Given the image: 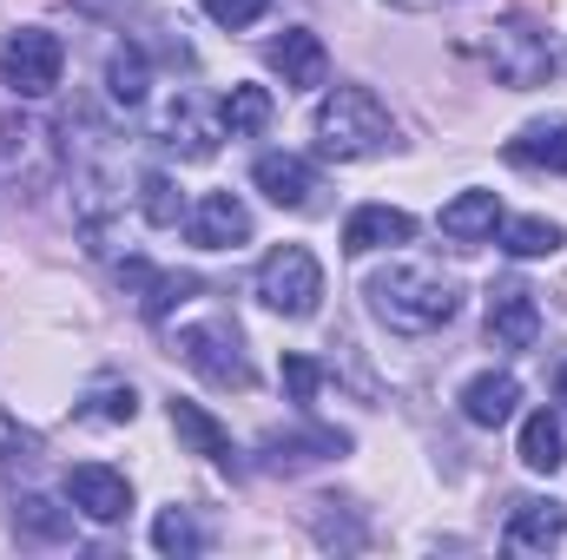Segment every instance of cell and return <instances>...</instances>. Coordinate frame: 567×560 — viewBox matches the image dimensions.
Here are the masks:
<instances>
[{"label": "cell", "mask_w": 567, "mask_h": 560, "mask_svg": "<svg viewBox=\"0 0 567 560\" xmlns=\"http://www.w3.org/2000/svg\"><path fill=\"white\" fill-rule=\"evenodd\" d=\"M363 297H370V310H377L396 336H429V330L455 323V310H462L455 283L442 278V271H423V265H390V271H377V278L363 283Z\"/></svg>", "instance_id": "6da1fadb"}, {"label": "cell", "mask_w": 567, "mask_h": 560, "mask_svg": "<svg viewBox=\"0 0 567 560\" xmlns=\"http://www.w3.org/2000/svg\"><path fill=\"white\" fill-rule=\"evenodd\" d=\"M317 139L330 158H377L383 145L396 139V120L383 113V100L370 86H337L317 106Z\"/></svg>", "instance_id": "7a4b0ae2"}, {"label": "cell", "mask_w": 567, "mask_h": 560, "mask_svg": "<svg viewBox=\"0 0 567 560\" xmlns=\"http://www.w3.org/2000/svg\"><path fill=\"white\" fill-rule=\"evenodd\" d=\"M482 53H488L495 80H502V86H515V93L548 86V80H555V66H561V46H555L535 20H502V27H488Z\"/></svg>", "instance_id": "3957f363"}, {"label": "cell", "mask_w": 567, "mask_h": 560, "mask_svg": "<svg viewBox=\"0 0 567 560\" xmlns=\"http://www.w3.org/2000/svg\"><path fill=\"white\" fill-rule=\"evenodd\" d=\"M66 73V46L47 33V27H20L7 46H0V86L13 100H47Z\"/></svg>", "instance_id": "277c9868"}, {"label": "cell", "mask_w": 567, "mask_h": 560, "mask_svg": "<svg viewBox=\"0 0 567 560\" xmlns=\"http://www.w3.org/2000/svg\"><path fill=\"white\" fill-rule=\"evenodd\" d=\"M172 350H178L205 383H218V390H251V363H245L231 323H185V330L172 336Z\"/></svg>", "instance_id": "5b68a950"}, {"label": "cell", "mask_w": 567, "mask_h": 560, "mask_svg": "<svg viewBox=\"0 0 567 560\" xmlns=\"http://www.w3.org/2000/svg\"><path fill=\"white\" fill-rule=\"evenodd\" d=\"M258 297L278 310V317H310L317 297H323V271L303 245H278L265 265H258Z\"/></svg>", "instance_id": "8992f818"}, {"label": "cell", "mask_w": 567, "mask_h": 560, "mask_svg": "<svg viewBox=\"0 0 567 560\" xmlns=\"http://www.w3.org/2000/svg\"><path fill=\"white\" fill-rule=\"evenodd\" d=\"M488 343L495 350H535L542 343V303L528 283H495L488 290Z\"/></svg>", "instance_id": "52a82bcc"}, {"label": "cell", "mask_w": 567, "mask_h": 560, "mask_svg": "<svg viewBox=\"0 0 567 560\" xmlns=\"http://www.w3.org/2000/svg\"><path fill=\"white\" fill-rule=\"evenodd\" d=\"M185 231L198 251H238V245H251V211L231 191H205L198 211H185Z\"/></svg>", "instance_id": "ba28073f"}, {"label": "cell", "mask_w": 567, "mask_h": 560, "mask_svg": "<svg viewBox=\"0 0 567 560\" xmlns=\"http://www.w3.org/2000/svg\"><path fill=\"white\" fill-rule=\"evenodd\" d=\"M66 501H73L80 515H93V521H120V515L133 508V481H126L120 468H106V462H80V468L66 475Z\"/></svg>", "instance_id": "9c48e42d"}, {"label": "cell", "mask_w": 567, "mask_h": 560, "mask_svg": "<svg viewBox=\"0 0 567 560\" xmlns=\"http://www.w3.org/2000/svg\"><path fill=\"white\" fill-rule=\"evenodd\" d=\"M410 231H416L410 211H396V205H363V211H350V225H343V251H350V258H370V251H383V245H410Z\"/></svg>", "instance_id": "30bf717a"}, {"label": "cell", "mask_w": 567, "mask_h": 560, "mask_svg": "<svg viewBox=\"0 0 567 560\" xmlns=\"http://www.w3.org/2000/svg\"><path fill=\"white\" fill-rule=\"evenodd\" d=\"M0 172L7 178L27 172V185H47L53 178V145H47V133L27 126V120H0Z\"/></svg>", "instance_id": "8fae6325"}, {"label": "cell", "mask_w": 567, "mask_h": 560, "mask_svg": "<svg viewBox=\"0 0 567 560\" xmlns=\"http://www.w3.org/2000/svg\"><path fill=\"white\" fill-rule=\"evenodd\" d=\"M251 178H258V191L284 205V211H303L310 205V191H317V172L297 158V152H265L258 165H251Z\"/></svg>", "instance_id": "7c38bea8"}, {"label": "cell", "mask_w": 567, "mask_h": 560, "mask_svg": "<svg viewBox=\"0 0 567 560\" xmlns=\"http://www.w3.org/2000/svg\"><path fill=\"white\" fill-rule=\"evenodd\" d=\"M271 66L284 73V86L310 93V86H323V73H330V53H323V40H317L310 27H290L284 40H271Z\"/></svg>", "instance_id": "4fadbf2b"}, {"label": "cell", "mask_w": 567, "mask_h": 560, "mask_svg": "<svg viewBox=\"0 0 567 560\" xmlns=\"http://www.w3.org/2000/svg\"><path fill=\"white\" fill-rule=\"evenodd\" d=\"M567 535V501H515V515H508V548L515 554H542V548H555Z\"/></svg>", "instance_id": "5bb4252c"}, {"label": "cell", "mask_w": 567, "mask_h": 560, "mask_svg": "<svg viewBox=\"0 0 567 560\" xmlns=\"http://www.w3.org/2000/svg\"><path fill=\"white\" fill-rule=\"evenodd\" d=\"M120 283L140 297L145 317H165L172 303H185V297L198 290V278H185V271H152L145 258H126V265H120Z\"/></svg>", "instance_id": "9a60e30c"}, {"label": "cell", "mask_w": 567, "mask_h": 560, "mask_svg": "<svg viewBox=\"0 0 567 560\" xmlns=\"http://www.w3.org/2000/svg\"><path fill=\"white\" fill-rule=\"evenodd\" d=\"M495 231H502V198H495V191H462V198L442 205V238L482 245V238H495Z\"/></svg>", "instance_id": "2e32d148"}, {"label": "cell", "mask_w": 567, "mask_h": 560, "mask_svg": "<svg viewBox=\"0 0 567 560\" xmlns=\"http://www.w3.org/2000/svg\"><path fill=\"white\" fill-rule=\"evenodd\" d=\"M515 403H522V383L508 370H488V376H475L462 390V416L475 422V428H502V422L515 416Z\"/></svg>", "instance_id": "e0dca14e"}, {"label": "cell", "mask_w": 567, "mask_h": 560, "mask_svg": "<svg viewBox=\"0 0 567 560\" xmlns=\"http://www.w3.org/2000/svg\"><path fill=\"white\" fill-rule=\"evenodd\" d=\"M515 165H535V172H567V120H535L508 139Z\"/></svg>", "instance_id": "ac0fdd59"}, {"label": "cell", "mask_w": 567, "mask_h": 560, "mask_svg": "<svg viewBox=\"0 0 567 560\" xmlns=\"http://www.w3.org/2000/svg\"><path fill=\"white\" fill-rule=\"evenodd\" d=\"M343 448H350V435L310 428V435H271V442H265V462H271V468H303V462H330V455H343Z\"/></svg>", "instance_id": "d6986e66"}, {"label": "cell", "mask_w": 567, "mask_h": 560, "mask_svg": "<svg viewBox=\"0 0 567 560\" xmlns=\"http://www.w3.org/2000/svg\"><path fill=\"white\" fill-rule=\"evenodd\" d=\"M522 462L535 468V475H555L567 462V442H561V416H548V409H535V416L522 422Z\"/></svg>", "instance_id": "ffe728a7"}, {"label": "cell", "mask_w": 567, "mask_h": 560, "mask_svg": "<svg viewBox=\"0 0 567 560\" xmlns=\"http://www.w3.org/2000/svg\"><path fill=\"white\" fill-rule=\"evenodd\" d=\"M218 126H225L231 139L265 133V126H271V93H265V86H231L225 106H218Z\"/></svg>", "instance_id": "44dd1931"}, {"label": "cell", "mask_w": 567, "mask_h": 560, "mask_svg": "<svg viewBox=\"0 0 567 560\" xmlns=\"http://www.w3.org/2000/svg\"><path fill=\"white\" fill-rule=\"evenodd\" d=\"M172 428H178V435H185V442H192V448H198L205 462H218V468H231V435H225L218 422L205 416L198 403H172Z\"/></svg>", "instance_id": "7402d4cb"}, {"label": "cell", "mask_w": 567, "mask_h": 560, "mask_svg": "<svg viewBox=\"0 0 567 560\" xmlns=\"http://www.w3.org/2000/svg\"><path fill=\"white\" fill-rule=\"evenodd\" d=\"M13 528H20L27 541H73V515L53 508L47 495H20V501H13Z\"/></svg>", "instance_id": "603a6c76"}, {"label": "cell", "mask_w": 567, "mask_h": 560, "mask_svg": "<svg viewBox=\"0 0 567 560\" xmlns=\"http://www.w3.org/2000/svg\"><path fill=\"white\" fill-rule=\"evenodd\" d=\"M567 245V231L555 218H515V225H502V251L508 258H555Z\"/></svg>", "instance_id": "cb8c5ba5"}, {"label": "cell", "mask_w": 567, "mask_h": 560, "mask_svg": "<svg viewBox=\"0 0 567 560\" xmlns=\"http://www.w3.org/2000/svg\"><path fill=\"white\" fill-rule=\"evenodd\" d=\"M140 211H145V225H158V231L185 225V198H178V185L165 172H145L140 178Z\"/></svg>", "instance_id": "d4e9b609"}, {"label": "cell", "mask_w": 567, "mask_h": 560, "mask_svg": "<svg viewBox=\"0 0 567 560\" xmlns=\"http://www.w3.org/2000/svg\"><path fill=\"white\" fill-rule=\"evenodd\" d=\"M106 93H113L120 106H140L145 100V53L140 46H113V60H106Z\"/></svg>", "instance_id": "484cf974"}, {"label": "cell", "mask_w": 567, "mask_h": 560, "mask_svg": "<svg viewBox=\"0 0 567 560\" xmlns=\"http://www.w3.org/2000/svg\"><path fill=\"white\" fill-rule=\"evenodd\" d=\"M152 548H158V554H198L205 535H198V521H192L185 508H165V515L152 521Z\"/></svg>", "instance_id": "4316f807"}, {"label": "cell", "mask_w": 567, "mask_h": 560, "mask_svg": "<svg viewBox=\"0 0 567 560\" xmlns=\"http://www.w3.org/2000/svg\"><path fill=\"white\" fill-rule=\"evenodd\" d=\"M317 383H323V363H310V356H284V390H290L297 409H310Z\"/></svg>", "instance_id": "83f0119b"}, {"label": "cell", "mask_w": 567, "mask_h": 560, "mask_svg": "<svg viewBox=\"0 0 567 560\" xmlns=\"http://www.w3.org/2000/svg\"><path fill=\"white\" fill-rule=\"evenodd\" d=\"M80 416H93V422H133V416H140V396H133V390H100Z\"/></svg>", "instance_id": "f1b7e54d"}, {"label": "cell", "mask_w": 567, "mask_h": 560, "mask_svg": "<svg viewBox=\"0 0 567 560\" xmlns=\"http://www.w3.org/2000/svg\"><path fill=\"white\" fill-rule=\"evenodd\" d=\"M265 7H271V0H205V13H212L218 27H231V33L251 27V20H265Z\"/></svg>", "instance_id": "f546056e"}, {"label": "cell", "mask_w": 567, "mask_h": 560, "mask_svg": "<svg viewBox=\"0 0 567 560\" xmlns=\"http://www.w3.org/2000/svg\"><path fill=\"white\" fill-rule=\"evenodd\" d=\"M555 403H561V416H567V363L555 370Z\"/></svg>", "instance_id": "4dcf8cb0"}, {"label": "cell", "mask_w": 567, "mask_h": 560, "mask_svg": "<svg viewBox=\"0 0 567 560\" xmlns=\"http://www.w3.org/2000/svg\"><path fill=\"white\" fill-rule=\"evenodd\" d=\"M396 7H435V0H396Z\"/></svg>", "instance_id": "1f68e13d"}]
</instances>
